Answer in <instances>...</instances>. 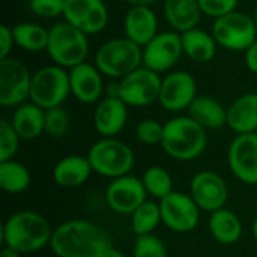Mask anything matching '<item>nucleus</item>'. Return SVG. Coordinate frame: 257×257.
I'll use <instances>...</instances> for the list:
<instances>
[{"mask_svg": "<svg viewBox=\"0 0 257 257\" xmlns=\"http://www.w3.org/2000/svg\"><path fill=\"white\" fill-rule=\"evenodd\" d=\"M14 39L18 47L26 51L38 53L47 50L50 30L35 23H20L12 27Z\"/></svg>", "mask_w": 257, "mask_h": 257, "instance_id": "28", "label": "nucleus"}, {"mask_svg": "<svg viewBox=\"0 0 257 257\" xmlns=\"http://www.w3.org/2000/svg\"><path fill=\"white\" fill-rule=\"evenodd\" d=\"M95 62L102 75L122 80L143 65V48L128 38H114L98 48Z\"/></svg>", "mask_w": 257, "mask_h": 257, "instance_id": "4", "label": "nucleus"}, {"mask_svg": "<svg viewBox=\"0 0 257 257\" xmlns=\"http://www.w3.org/2000/svg\"><path fill=\"white\" fill-rule=\"evenodd\" d=\"M50 247L57 257H110L108 233L87 220L65 221L53 230Z\"/></svg>", "mask_w": 257, "mask_h": 257, "instance_id": "1", "label": "nucleus"}, {"mask_svg": "<svg viewBox=\"0 0 257 257\" xmlns=\"http://www.w3.org/2000/svg\"><path fill=\"white\" fill-rule=\"evenodd\" d=\"M69 128V114L65 108L54 107L45 110V133L53 139H60Z\"/></svg>", "mask_w": 257, "mask_h": 257, "instance_id": "32", "label": "nucleus"}, {"mask_svg": "<svg viewBox=\"0 0 257 257\" xmlns=\"http://www.w3.org/2000/svg\"><path fill=\"white\" fill-rule=\"evenodd\" d=\"M190 196L197 206L206 212H215L223 209L227 199L229 190L226 181L215 172H199L194 175L190 184Z\"/></svg>", "mask_w": 257, "mask_h": 257, "instance_id": "15", "label": "nucleus"}, {"mask_svg": "<svg viewBox=\"0 0 257 257\" xmlns=\"http://www.w3.org/2000/svg\"><path fill=\"white\" fill-rule=\"evenodd\" d=\"M190 117L205 130H220L227 125V110L211 96H196L188 107Z\"/></svg>", "mask_w": 257, "mask_h": 257, "instance_id": "25", "label": "nucleus"}, {"mask_svg": "<svg viewBox=\"0 0 257 257\" xmlns=\"http://www.w3.org/2000/svg\"><path fill=\"white\" fill-rule=\"evenodd\" d=\"M125 38L131 39L142 48L158 35V20L149 6H131L123 21Z\"/></svg>", "mask_w": 257, "mask_h": 257, "instance_id": "20", "label": "nucleus"}, {"mask_svg": "<svg viewBox=\"0 0 257 257\" xmlns=\"http://www.w3.org/2000/svg\"><path fill=\"white\" fill-rule=\"evenodd\" d=\"M143 185L146 188V193L151 194L152 197L163 200L164 197H167L170 193H173V181L170 173L160 167V166H152L149 167L143 178Z\"/></svg>", "mask_w": 257, "mask_h": 257, "instance_id": "31", "label": "nucleus"}, {"mask_svg": "<svg viewBox=\"0 0 257 257\" xmlns=\"http://www.w3.org/2000/svg\"><path fill=\"white\" fill-rule=\"evenodd\" d=\"M47 51L54 65L71 69L86 60L89 53L87 36L68 21L57 23L50 29Z\"/></svg>", "mask_w": 257, "mask_h": 257, "instance_id": "5", "label": "nucleus"}, {"mask_svg": "<svg viewBox=\"0 0 257 257\" xmlns=\"http://www.w3.org/2000/svg\"><path fill=\"white\" fill-rule=\"evenodd\" d=\"M131 229L137 236L151 235L158 224L161 223V211L160 203L155 202H145L140 205L136 212L131 215Z\"/></svg>", "mask_w": 257, "mask_h": 257, "instance_id": "30", "label": "nucleus"}, {"mask_svg": "<svg viewBox=\"0 0 257 257\" xmlns=\"http://www.w3.org/2000/svg\"><path fill=\"white\" fill-rule=\"evenodd\" d=\"M32 74L17 59L0 60V105L18 107L30 98Z\"/></svg>", "mask_w": 257, "mask_h": 257, "instance_id": "10", "label": "nucleus"}, {"mask_svg": "<svg viewBox=\"0 0 257 257\" xmlns=\"http://www.w3.org/2000/svg\"><path fill=\"white\" fill-rule=\"evenodd\" d=\"M30 9L42 18H56L63 15L65 0H30Z\"/></svg>", "mask_w": 257, "mask_h": 257, "instance_id": "37", "label": "nucleus"}, {"mask_svg": "<svg viewBox=\"0 0 257 257\" xmlns=\"http://www.w3.org/2000/svg\"><path fill=\"white\" fill-rule=\"evenodd\" d=\"M161 223L178 233H187L196 229L200 217V208L190 194L173 191L160 200Z\"/></svg>", "mask_w": 257, "mask_h": 257, "instance_id": "11", "label": "nucleus"}, {"mask_svg": "<svg viewBox=\"0 0 257 257\" xmlns=\"http://www.w3.org/2000/svg\"><path fill=\"white\" fill-rule=\"evenodd\" d=\"M133 254L134 257H167V248L158 236L151 233L137 236Z\"/></svg>", "mask_w": 257, "mask_h": 257, "instance_id": "34", "label": "nucleus"}, {"mask_svg": "<svg viewBox=\"0 0 257 257\" xmlns=\"http://www.w3.org/2000/svg\"><path fill=\"white\" fill-rule=\"evenodd\" d=\"M126 3H130L131 6H140V5H143V6H149L151 3H154V2H157V0H125Z\"/></svg>", "mask_w": 257, "mask_h": 257, "instance_id": "41", "label": "nucleus"}, {"mask_svg": "<svg viewBox=\"0 0 257 257\" xmlns=\"http://www.w3.org/2000/svg\"><path fill=\"white\" fill-rule=\"evenodd\" d=\"M93 172L87 157L68 155L57 161L53 169V179L63 188H77L83 185Z\"/></svg>", "mask_w": 257, "mask_h": 257, "instance_id": "21", "label": "nucleus"}, {"mask_svg": "<svg viewBox=\"0 0 257 257\" xmlns=\"http://www.w3.org/2000/svg\"><path fill=\"white\" fill-rule=\"evenodd\" d=\"M209 232L215 241L220 244H235L242 235V224L236 214L223 208L211 214L209 218Z\"/></svg>", "mask_w": 257, "mask_h": 257, "instance_id": "27", "label": "nucleus"}, {"mask_svg": "<svg viewBox=\"0 0 257 257\" xmlns=\"http://www.w3.org/2000/svg\"><path fill=\"white\" fill-rule=\"evenodd\" d=\"M14 44H15V39H14L12 27L2 24L0 26V60L9 57V53L12 51Z\"/></svg>", "mask_w": 257, "mask_h": 257, "instance_id": "38", "label": "nucleus"}, {"mask_svg": "<svg viewBox=\"0 0 257 257\" xmlns=\"http://www.w3.org/2000/svg\"><path fill=\"white\" fill-rule=\"evenodd\" d=\"M30 173L27 167L18 161L9 160L0 163V188L9 194H18L29 188Z\"/></svg>", "mask_w": 257, "mask_h": 257, "instance_id": "29", "label": "nucleus"}, {"mask_svg": "<svg viewBox=\"0 0 257 257\" xmlns=\"http://www.w3.org/2000/svg\"><path fill=\"white\" fill-rule=\"evenodd\" d=\"M136 137L143 145H161L164 137V125L154 119H145L137 123Z\"/></svg>", "mask_w": 257, "mask_h": 257, "instance_id": "35", "label": "nucleus"}, {"mask_svg": "<svg viewBox=\"0 0 257 257\" xmlns=\"http://www.w3.org/2000/svg\"><path fill=\"white\" fill-rule=\"evenodd\" d=\"M254 23H256V27H257V8H256V12H254Z\"/></svg>", "mask_w": 257, "mask_h": 257, "instance_id": "43", "label": "nucleus"}, {"mask_svg": "<svg viewBox=\"0 0 257 257\" xmlns=\"http://www.w3.org/2000/svg\"><path fill=\"white\" fill-rule=\"evenodd\" d=\"M182 53L181 33H158L148 45L143 47V66L158 74L166 72L178 63Z\"/></svg>", "mask_w": 257, "mask_h": 257, "instance_id": "12", "label": "nucleus"}, {"mask_svg": "<svg viewBox=\"0 0 257 257\" xmlns=\"http://www.w3.org/2000/svg\"><path fill=\"white\" fill-rule=\"evenodd\" d=\"M206 145V130L190 116L173 117L164 123L161 146L169 157L179 161H190L200 157Z\"/></svg>", "mask_w": 257, "mask_h": 257, "instance_id": "3", "label": "nucleus"}, {"mask_svg": "<svg viewBox=\"0 0 257 257\" xmlns=\"http://www.w3.org/2000/svg\"><path fill=\"white\" fill-rule=\"evenodd\" d=\"M245 65L253 74H257V41L245 51Z\"/></svg>", "mask_w": 257, "mask_h": 257, "instance_id": "39", "label": "nucleus"}, {"mask_svg": "<svg viewBox=\"0 0 257 257\" xmlns=\"http://www.w3.org/2000/svg\"><path fill=\"white\" fill-rule=\"evenodd\" d=\"M63 17L86 35L104 30L108 23V11L102 0H65Z\"/></svg>", "mask_w": 257, "mask_h": 257, "instance_id": "14", "label": "nucleus"}, {"mask_svg": "<svg viewBox=\"0 0 257 257\" xmlns=\"http://www.w3.org/2000/svg\"><path fill=\"white\" fill-rule=\"evenodd\" d=\"M212 36L217 44L232 51H247L257 41V27L254 18L233 11L221 18H217L212 26Z\"/></svg>", "mask_w": 257, "mask_h": 257, "instance_id": "8", "label": "nucleus"}, {"mask_svg": "<svg viewBox=\"0 0 257 257\" xmlns=\"http://www.w3.org/2000/svg\"><path fill=\"white\" fill-rule=\"evenodd\" d=\"M182 50L184 53L197 63H208L214 59L217 53V41L212 33H208L202 29H191L181 33Z\"/></svg>", "mask_w": 257, "mask_h": 257, "instance_id": "26", "label": "nucleus"}, {"mask_svg": "<svg viewBox=\"0 0 257 257\" xmlns=\"http://www.w3.org/2000/svg\"><path fill=\"white\" fill-rule=\"evenodd\" d=\"M196 93L197 86L194 77L187 71H175L163 78L158 101L167 111H181L188 110L197 96Z\"/></svg>", "mask_w": 257, "mask_h": 257, "instance_id": "17", "label": "nucleus"}, {"mask_svg": "<svg viewBox=\"0 0 257 257\" xmlns=\"http://www.w3.org/2000/svg\"><path fill=\"white\" fill-rule=\"evenodd\" d=\"M227 125L238 134H250L257 130V93H245L227 108Z\"/></svg>", "mask_w": 257, "mask_h": 257, "instance_id": "22", "label": "nucleus"}, {"mask_svg": "<svg viewBox=\"0 0 257 257\" xmlns=\"http://www.w3.org/2000/svg\"><path fill=\"white\" fill-rule=\"evenodd\" d=\"M21 253H18V251H15V250H12V248H9V247H5L2 251H0V257H20Z\"/></svg>", "mask_w": 257, "mask_h": 257, "instance_id": "40", "label": "nucleus"}, {"mask_svg": "<svg viewBox=\"0 0 257 257\" xmlns=\"http://www.w3.org/2000/svg\"><path fill=\"white\" fill-rule=\"evenodd\" d=\"M229 167L235 178L248 185L257 184V133L238 134L227 154Z\"/></svg>", "mask_w": 257, "mask_h": 257, "instance_id": "16", "label": "nucleus"}, {"mask_svg": "<svg viewBox=\"0 0 257 257\" xmlns=\"http://www.w3.org/2000/svg\"><path fill=\"white\" fill-rule=\"evenodd\" d=\"M185 257H196V256H185Z\"/></svg>", "mask_w": 257, "mask_h": 257, "instance_id": "44", "label": "nucleus"}, {"mask_svg": "<svg viewBox=\"0 0 257 257\" xmlns=\"http://www.w3.org/2000/svg\"><path fill=\"white\" fill-rule=\"evenodd\" d=\"M253 236H254V239H256L257 242V217L254 218V221H253Z\"/></svg>", "mask_w": 257, "mask_h": 257, "instance_id": "42", "label": "nucleus"}, {"mask_svg": "<svg viewBox=\"0 0 257 257\" xmlns=\"http://www.w3.org/2000/svg\"><path fill=\"white\" fill-rule=\"evenodd\" d=\"M146 194L143 181L126 175L110 182L105 191V200L116 214L133 215L136 209L146 202Z\"/></svg>", "mask_w": 257, "mask_h": 257, "instance_id": "13", "label": "nucleus"}, {"mask_svg": "<svg viewBox=\"0 0 257 257\" xmlns=\"http://www.w3.org/2000/svg\"><path fill=\"white\" fill-rule=\"evenodd\" d=\"M164 15L178 33H184L197 27L202 9L199 0H164Z\"/></svg>", "mask_w": 257, "mask_h": 257, "instance_id": "23", "label": "nucleus"}, {"mask_svg": "<svg viewBox=\"0 0 257 257\" xmlns=\"http://www.w3.org/2000/svg\"><path fill=\"white\" fill-rule=\"evenodd\" d=\"M69 93V72L59 65L44 66L32 75L30 99L44 110L60 107Z\"/></svg>", "mask_w": 257, "mask_h": 257, "instance_id": "7", "label": "nucleus"}, {"mask_svg": "<svg viewBox=\"0 0 257 257\" xmlns=\"http://www.w3.org/2000/svg\"><path fill=\"white\" fill-rule=\"evenodd\" d=\"M11 123L20 139L33 140L45 133V110L33 102H24L17 107Z\"/></svg>", "mask_w": 257, "mask_h": 257, "instance_id": "24", "label": "nucleus"}, {"mask_svg": "<svg viewBox=\"0 0 257 257\" xmlns=\"http://www.w3.org/2000/svg\"><path fill=\"white\" fill-rule=\"evenodd\" d=\"M163 78L145 66L133 71L117 83V98L128 107H146L160 98Z\"/></svg>", "mask_w": 257, "mask_h": 257, "instance_id": "9", "label": "nucleus"}, {"mask_svg": "<svg viewBox=\"0 0 257 257\" xmlns=\"http://www.w3.org/2000/svg\"><path fill=\"white\" fill-rule=\"evenodd\" d=\"M87 158L93 172L111 179L126 176L134 166L133 149L126 143L113 137L93 143L89 149Z\"/></svg>", "mask_w": 257, "mask_h": 257, "instance_id": "6", "label": "nucleus"}, {"mask_svg": "<svg viewBox=\"0 0 257 257\" xmlns=\"http://www.w3.org/2000/svg\"><path fill=\"white\" fill-rule=\"evenodd\" d=\"M53 230L38 212L20 211L12 214L2 227V241L18 253H33L50 244Z\"/></svg>", "mask_w": 257, "mask_h": 257, "instance_id": "2", "label": "nucleus"}, {"mask_svg": "<svg viewBox=\"0 0 257 257\" xmlns=\"http://www.w3.org/2000/svg\"><path fill=\"white\" fill-rule=\"evenodd\" d=\"M20 136L14 130L12 123L6 119L0 120V163L9 161L18 151Z\"/></svg>", "mask_w": 257, "mask_h": 257, "instance_id": "33", "label": "nucleus"}, {"mask_svg": "<svg viewBox=\"0 0 257 257\" xmlns=\"http://www.w3.org/2000/svg\"><path fill=\"white\" fill-rule=\"evenodd\" d=\"M239 0H199L202 14L212 17V18H221L233 11H236Z\"/></svg>", "mask_w": 257, "mask_h": 257, "instance_id": "36", "label": "nucleus"}, {"mask_svg": "<svg viewBox=\"0 0 257 257\" xmlns=\"http://www.w3.org/2000/svg\"><path fill=\"white\" fill-rule=\"evenodd\" d=\"M126 119L128 105L117 96H107L96 105L93 125L104 139H110L123 130Z\"/></svg>", "mask_w": 257, "mask_h": 257, "instance_id": "19", "label": "nucleus"}, {"mask_svg": "<svg viewBox=\"0 0 257 257\" xmlns=\"http://www.w3.org/2000/svg\"><path fill=\"white\" fill-rule=\"evenodd\" d=\"M71 93L84 104L96 102L104 90L101 71L90 63H80L69 71Z\"/></svg>", "mask_w": 257, "mask_h": 257, "instance_id": "18", "label": "nucleus"}]
</instances>
